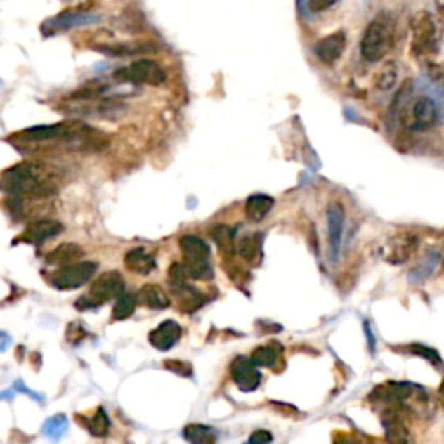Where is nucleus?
<instances>
[{
  "instance_id": "nucleus-36",
  "label": "nucleus",
  "mask_w": 444,
  "mask_h": 444,
  "mask_svg": "<svg viewBox=\"0 0 444 444\" xmlns=\"http://www.w3.org/2000/svg\"><path fill=\"white\" fill-rule=\"evenodd\" d=\"M273 436L269 434L268 431H255L254 434L250 436L249 444H271Z\"/></svg>"
},
{
  "instance_id": "nucleus-11",
  "label": "nucleus",
  "mask_w": 444,
  "mask_h": 444,
  "mask_svg": "<svg viewBox=\"0 0 444 444\" xmlns=\"http://www.w3.org/2000/svg\"><path fill=\"white\" fill-rule=\"evenodd\" d=\"M99 20L98 14L92 13H84V11H65V13L58 14L53 20H47L46 23L40 27L44 35L51 37L54 33L59 32H68V30L77 28V27H85V25L96 23Z\"/></svg>"
},
{
  "instance_id": "nucleus-16",
  "label": "nucleus",
  "mask_w": 444,
  "mask_h": 444,
  "mask_svg": "<svg viewBox=\"0 0 444 444\" xmlns=\"http://www.w3.org/2000/svg\"><path fill=\"white\" fill-rule=\"evenodd\" d=\"M231 375L240 391L252 392L261 384V373L249 358H236L231 365Z\"/></svg>"
},
{
  "instance_id": "nucleus-20",
  "label": "nucleus",
  "mask_w": 444,
  "mask_h": 444,
  "mask_svg": "<svg viewBox=\"0 0 444 444\" xmlns=\"http://www.w3.org/2000/svg\"><path fill=\"white\" fill-rule=\"evenodd\" d=\"M124 262L129 271L136 273V275H150L157 268L155 259L150 254H146L143 249H132L131 252H127L124 257Z\"/></svg>"
},
{
  "instance_id": "nucleus-25",
  "label": "nucleus",
  "mask_w": 444,
  "mask_h": 444,
  "mask_svg": "<svg viewBox=\"0 0 444 444\" xmlns=\"http://www.w3.org/2000/svg\"><path fill=\"white\" fill-rule=\"evenodd\" d=\"M174 294L179 297V307L183 311H186V313L198 309V307L205 302L203 295L200 294L198 290H195V288H191L190 285H184V287L177 288V290H174Z\"/></svg>"
},
{
  "instance_id": "nucleus-23",
  "label": "nucleus",
  "mask_w": 444,
  "mask_h": 444,
  "mask_svg": "<svg viewBox=\"0 0 444 444\" xmlns=\"http://www.w3.org/2000/svg\"><path fill=\"white\" fill-rule=\"evenodd\" d=\"M439 254L436 250H431L420 262H418L417 268H413V271L410 273V281L412 283H422V281L427 280L429 276L434 273L436 266H438Z\"/></svg>"
},
{
  "instance_id": "nucleus-9",
  "label": "nucleus",
  "mask_w": 444,
  "mask_h": 444,
  "mask_svg": "<svg viewBox=\"0 0 444 444\" xmlns=\"http://www.w3.org/2000/svg\"><path fill=\"white\" fill-rule=\"evenodd\" d=\"M96 271H98L96 262H77V264L66 266V268H59L51 275L49 281L58 290H75L87 283L96 275Z\"/></svg>"
},
{
  "instance_id": "nucleus-14",
  "label": "nucleus",
  "mask_w": 444,
  "mask_h": 444,
  "mask_svg": "<svg viewBox=\"0 0 444 444\" xmlns=\"http://www.w3.org/2000/svg\"><path fill=\"white\" fill-rule=\"evenodd\" d=\"M328 219V243H330V257L337 261L340 254V245H342L344 224H346V210L340 202H332L328 205L327 212Z\"/></svg>"
},
{
  "instance_id": "nucleus-32",
  "label": "nucleus",
  "mask_w": 444,
  "mask_h": 444,
  "mask_svg": "<svg viewBox=\"0 0 444 444\" xmlns=\"http://www.w3.org/2000/svg\"><path fill=\"white\" fill-rule=\"evenodd\" d=\"M212 236L216 238V242L219 243L221 252H231L233 238H235V233L231 231V228H228V226H219V228L214 229Z\"/></svg>"
},
{
  "instance_id": "nucleus-8",
  "label": "nucleus",
  "mask_w": 444,
  "mask_h": 444,
  "mask_svg": "<svg viewBox=\"0 0 444 444\" xmlns=\"http://www.w3.org/2000/svg\"><path fill=\"white\" fill-rule=\"evenodd\" d=\"M113 77L118 82L148 85H162L166 80L164 68L158 63L151 61V59H139V61H134L132 65L125 66V68H118L113 73Z\"/></svg>"
},
{
  "instance_id": "nucleus-13",
  "label": "nucleus",
  "mask_w": 444,
  "mask_h": 444,
  "mask_svg": "<svg viewBox=\"0 0 444 444\" xmlns=\"http://www.w3.org/2000/svg\"><path fill=\"white\" fill-rule=\"evenodd\" d=\"M422 82H424L425 94L438 103L439 110L444 115V63L425 61Z\"/></svg>"
},
{
  "instance_id": "nucleus-29",
  "label": "nucleus",
  "mask_w": 444,
  "mask_h": 444,
  "mask_svg": "<svg viewBox=\"0 0 444 444\" xmlns=\"http://www.w3.org/2000/svg\"><path fill=\"white\" fill-rule=\"evenodd\" d=\"M87 429L91 431L92 436H98V438H105L110 431V418L106 415V412L103 408H99L87 422H85Z\"/></svg>"
},
{
  "instance_id": "nucleus-21",
  "label": "nucleus",
  "mask_w": 444,
  "mask_h": 444,
  "mask_svg": "<svg viewBox=\"0 0 444 444\" xmlns=\"http://www.w3.org/2000/svg\"><path fill=\"white\" fill-rule=\"evenodd\" d=\"M273 205H275V200L268 195H252L245 203V214L252 222H261L268 217V214L271 212Z\"/></svg>"
},
{
  "instance_id": "nucleus-38",
  "label": "nucleus",
  "mask_w": 444,
  "mask_h": 444,
  "mask_svg": "<svg viewBox=\"0 0 444 444\" xmlns=\"http://www.w3.org/2000/svg\"><path fill=\"white\" fill-rule=\"evenodd\" d=\"M441 394H443V398H444V380H443V384H441Z\"/></svg>"
},
{
  "instance_id": "nucleus-18",
  "label": "nucleus",
  "mask_w": 444,
  "mask_h": 444,
  "mask_svg": "<svg viewBox=\"0 0 444 444\" xmlns=\"http://www.w3.org/2000/svg\"><path fill=\"white\" fill-rule=\"evenodd\" d=\"M61 231H63V224L54 219L33 221L32 224H28V228L25 229L23 240L28 243H33V245H40V243H44V242H47V240L58 236Z\"/></svg>"
},
{
  "instance_id": "nucleus-2",
  "label": "nucleus",
  "mask_w": 444,
  "mask_h": 444,
  "mask_svg": "<svg viewBox=\"0 0 444 444\" xmlns=\"http://www.w3.org/2000/svg\"><path fill=\"white\" fill-rule=\"evenodd\" d=\"M413 84L406 80L405 85L399 89L398 96L394 99V108L399 111L401 124L408 131L422 132L434 127L439 118L443 117L438 103L427 94H422L412 99Z\"/></svg>"
},
{
  "instance_id": "nucleus-17",
  "label": "nucleus",
  "mask_w": 444,
  "mask_h": 444,
  "mask_svg": "<svg viewBox=\"0 0 444 444\" xmlns=\"http://www.w3.org/2000/svg\"><path fill=\"white\" fill-rule=\"evenodd\" d=\"M181 335H183L181 325L172 320H166L150 333V344L158 351H169L179 342Z\"/></svg>"
},
{
  "instance_id": "nucleus-30",
  "label": "nucleus",
  "mask_w": 444,
  "mask_h": 444,
  "mask_svg": "<svg viewBox=\"0 0 444 444\" xmlns=\"http://www.w3.org/2000/svg\"><path fill=\"white\" fill-rule=\"evenodd\" d=\"M252 361H254L255 366H261V368H271L275 366V363L278 361V353L276 349L269 346H262L257 347V349L252 353Z\"/></svg>"
},
{
  "instance_id": "nucleus-1",
  "label": "nucleus",
  "mask_w": 444,
  "mask_h": 444,
  "mask_svg": "<svg viewBox=\"0 0 444 444\" xmlns=\"http://www.w3.org/2000/svg\"><path fill=\"white\" fill-rule=\"evenodd\" d=\"M56 170L42 162H23L7 169L2 176V188L13 196L47 198L58 191Z\"/></svg>"
},
{
  "instance_id": "nucleus-4",
  "label": "nucleus",
  "mask_w": 444,
  "mask_h": 444,
  "mask_svg": "<svg viewBox=\"0 0 444 444\" xmlns=\"http://www.w3.org/2000/svg\"><path fill=\"white\" fill-rule=\"evenodd\" d=\"M396 40V25L391 13H379L366 27L361 39V56L368 63L382 61Z\"/></svg>"
},
{
  "instance_id": "nucleus-35",
  "label": "nucleus",
  "mask_w": 444,
  "mask_h": 444,
  "mask_svg": "<svg viewBox=\"0 0 444 444\" xmlns=\"http://www.w3.org/2000/svg\"><path fill=\"white\" fill-rule=\"evenodd\" d=\"M339 0H307V7L311 13H325V11L332 9Z\"/></svg>"
},
{
  "instance_id": "nucleus-24",
  "label": "nucleus",
  "mask_w": 444,
  "mask_h": 444,
  "mask_svg": "<svg viewBox=\"0 0 444 444\" xmlns=\"http://www.w3.org/2000/svg\"><path fill=\"white\" fill-rule=\"evenodd\" d=\"M398 80V65L394 61L384 63L379 68V72L375 73V79H373V85H375L379 91H391L396 85Z\"/></svg>"
},
{
  "instance_id": "nucleus-31",
  "label": "nucleus",
  "mask_w": 444,
  "mask_h": 444,
  "mask_svg": "<svg viewBox=\"0 0 444 444\" xmlns=\"http://www.w3.org/2000/svg\"><path fill=\"white\" fill-rule=\"evenodd\" d=\"M66 431V418L63 415L53 417L44 425V434L51 439H59Z\"/></svg>"
},
{
  "instance_id": "nucleus-22",
  "label": "nucleus",
  "mask_w": 444,
  "mask_h": 444,
  "mask_svg": "<svg viewBox=\"0 0 444 444\" xmlns=\"http://www.w3.org/2000/svg\"><path fill=\"white\" fill-rule=\"evenodd\" d=\"M138 302L139 304L150 307V309H165V307H169L170 304L164 288L153 283H148L141 288L138 294Z\"/></svg>"
},
{
  "instance_id": "nucleus-27",
  "label": "nucleus",
  "mask_w": 444,
  "mask_h": 444,
  "mask_svg": "<svg viewBox=\"0 0 444 444\" xmlns=\"http://www.w3.org/2000/svg\"><path fill=\"white\" fill-rule=\"evenodd\" d=\"M238 255L245 259L247 262H255L261 257V236L259 235H249L238 242Z\"/></svg>"
},
{
  "instance_id": "nucleus-28",
  "label": "nucleus",
  "mask_w": 444,
  "mask_h": 444,
  "mask_svg": "<svg viewBox=\"0 0 444 444\" xmlns=\"http://www.w3.org/2000/svg\"><path fill=\"white\" fill-rule=\"evenodd\" d=\"M136 304H138V297L131 294H124L118 297L117 304L113 307V321H122V320H127L134 314L136 311Z\"/></svg>"
},
{
  "instance_id": "nucleus-6",
  "label": "nucleus",
  "mask_w": 444,
  "mask_h": 444,
  "mask_svg": "<svg viewBox=\"0 0 444 444\" xmlns=\"http://www.w3.org/2000/svg\"><path fill=\"white\" fill-rule=\"evenodd\" d=\"M184 255V268L195 280H212L214 269L210 264V247L195 235H184L179 242Z\"/></svg>"
},
{
  "instance_id": "nucleus-37",
  "label": "nucleus",
  "mask_w": 444,
  "mask_h": 444,
  "mask_svg": "<svg viewBox=\"0 0 444 444\" xmlns=\"http://www.w3.org/2000/svg\"><path fill=\"white\" fill-rule=\"evenodd\" d=\"M337 444H360V443L353 441V439H339V441H337Z\"/></svg>"
},
{
  "instance_id": "nucleus-15",
  "label": "nucleus",
  "mask_w": 444,
  "mask_h": 444,
  "mask_svg": "<svg viewBox=\"0 0 444 444\" xmlns=\"http://www.w3.org/2000/svg\"><path fill=\"white\" fill-rule=\"evenodd\" d=\"M346 46H347L346 32L340 30V32L330 33V35L323 37V39L314 46V53H316L318 59H320L323 65L332 66V65H335V63L340 59V56L344 54Z\"/></svg>"
},
{
  "instance_id": "nucleus-10",
  "label": "nucleus",
  "mask_w": 444,
  "mask_h": 444,
  "mask_svg": "<svg viewBox=\"0 0 444 444\" xmlns=\"http://www.w3.org/2000/svg\"><path fill=\"white\" fill-rule=\"evenodd\" d=\"M418 249V238L412 233H398L384 247V259L388 264L401 266L415 255Z\"/></svg>"
},
{
  "instance_id": "nucleus-39",
  "label": "nucleus",
  "mask_w": 444,
  "mask_h": 444,
  "mask_svg": "<svg viewBox=\"0 0 444 444\" xmlns=\"http://www.w3.org/2000/svg\"><path fill=\"white\" fill-rule=\"evenodd\" d=\"M439 6H441V9L444 11V0H439Z\"/></svg>"
},
{
  "instance_id": "nucleus-5",
  "label": "nucleus",
  "mask_w": 444,
  "mask_h": 444,
  "mask_svg": "<svg viewBox=\"0 0 444 444\" xmlns=\"http://www.w3.org/2000/svg\"><path fill=\"white\" fill-rule=\"evenodd\" d=\"M412 35V53L422 61H431V58L439 51V30L434 16L429 11H418L410 23Z\"/></svg>"
},
{
  "instance_id": "nucleus-12",
  "label": "nucleus",
  "mask_w": 444,
  "mask_h": 444,
  "mask_svg": "<svg viewBox=\"0 0 444 444\" xmlns=\"http://www.w3.org/2000/svg\"><path fill=\"white\" fill-rule=\"evenodd\" d=\"M382 425L388 444H417L412 431L406 425L403 412L399 410L387 408L382 413Z\"/></svg>"
},
{
  "instance_id": "nucleus-3",
  "label": "nucleus",
  "mask_w": 444,
  "mask_h": 444,
  "mask_svg": "<svg viewBox=\"0 0 444 444\" xmlns=\"http://www.w3.org/2000/svg\"><path fill=\"white\" fill-rule=\"evenodd\" d=\"M372 398L386 403L388 408H396L403 413H415V415H425V410L431 406V399L424 388L405 382L384 384L373 391Z\"/></svg>"
},
{
  "instance_id": "nucleus-26",
  "label": "nucleus",
  "mask_w": 444,
  "mask_h": 444,
  "mask_svg": "<svg viewBox=\"0 0 444 444\" xmlns=\"http://www.w3.org/2000/svg\"><path fill=\"white\" fill-rule=\"evenodd\" d=\"M183 434L191 444H216L217 441L216 432L207 425H188Z\"/></svg>"
},
{
  "instance_id": "nucleus-7",
  "label": "nucleus",
  "mask_w": 444,
  "mask_h": 444,
  "mask_svg": "<svg viewBox=\"0 0 444 444\" xmlns=\"http://www.w3.org/2000/svg\"><path fill=\"white\" fill-rule=\"evenodd\" d=\"M125 294V281L120 273L110 271L105 273L92 283L91 292L85 297L77 301V309H89V307H98L105 302L117 299Z\"/></svg>"
},
{
  "instance_id": "nucleus-33",
  "label": "nucleus",
  "mask_w": 444,
  "mask_h": 444,
  "mask_svg": "<svg viewBox=\"0 0 444 444\" xmlns=\"http://www.w3.org/2000/svg\"><path fill=\"white\" fill-rule=\"evenodd\" d=\"M412 349V353L418 354V356L425 358L427 361H431L434 366H441L443 361H441V356H439L438 353H436L434 349H431V347H425V346H412L410 347Z\"/></svg>"
},
{
  "instance_id": "nucleus-19",
  "label": "nucleus",
  "mask_w": 444,
  "mask_h": 444,
  "mask_svg": "<svg viewBox=\"0 0 444 444\" xmlns=\"http://www.w3.org/2000/svg\"><path fill=\"white\" fill-rule=\"evenodd\" d=\"M84 249L77 243H63L58 249H54L51 254H47L46 261L51 266H59V268H66V266H72L80 262V259L84 257Z\"/></svg>"
},
{
  "instance_id": "nucleus-34",
  "label": "nucleus",
  "mask_w": 444,
  "mask_h": 444,
  "mask_svg": "<svg viewBox=\"0 0 444 444\" xmlns=\"http://www.w3.org/2000/svg\"><path fill=\"white\" fill-rule=\"evenodd\" d=\"M165 368L170 370V372L177 373V375H183V377H191L193 370L188 363L184 361H177V360H169L165 363Z\"/></svg>"
}]
</instances>
